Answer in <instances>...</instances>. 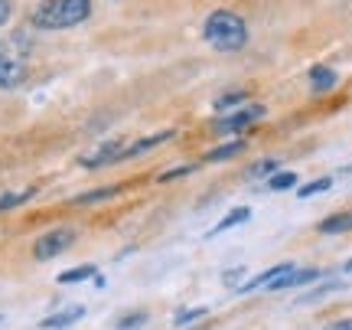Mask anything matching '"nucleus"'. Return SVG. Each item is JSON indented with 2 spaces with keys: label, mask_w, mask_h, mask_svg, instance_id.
I'll use <instances>...</instances> for the list:
<instances>
[{
  "label": "nucleus",
  "mask_w": 352,
  "mask_h": 330,
  "mask_svg": "<svg viewBox=\"0 0 352 330\" xmlns=\"http://www.w3.org/2000/svg\"><path fill=\"white\" fill-rule=\"evenodd\" d=\"M114 193H121L118 187H104V190H95V193H85V196H78L76 203H98V200H111Z\"/></svg>",
  "instance_id": "obj_16"
},
{
  "label": "nucleus",
  "mask_w": 352,
  "mask_h": 330,
  "mask_svg": "<svg viewBox=\"0 0 352 330\" xmlns=\"http://www.w3.org/2000/svg\"><path fill=\"white\" fill-rule=\"evenodd\" d=\"M349 229H352V213H336V216H329L327 223H320V232H329V236L349 232Z\"/></svg>",
  "instance_id": "obj_11"
},
{
  "label": "nucleus",
  "mask_w": 352,
  "mask_h": 330,
  "mask_svg": "<svg viewBox=\"0 0 352 330\" xmlns=\"http://www.w3.org/2000/svg\"><path fill=\"white\" fill-rule=\"evenodd\" d=\"M127 157V144L124 141H101L95 151H88L78 157V164L88 167V170H95V167H104V164H114V161H121Z\"/></svg>",
  "instance_id": "obj_5"
},
{
  "label": "nucleus",
  "mask_w": 352,
  "mask_h": 330,
  "mask_svg": "<svg viewBox=\"0 0 352 330\" xmlns=\"http://www.w3.org/2000/svg\"><path fill=\"white\" fill-rule=\"evenodd\" d=\"M192 170H196V167H179V170H166V174H160V180H173V177H183V174H192Z\"/></svg>",
  "instance_id": "obj_23"
},
{
  "label": "nucleus",
  "mask_w": 352,
  "mask_h": 330,
  "mask_svg": "<svg viewBox=\"0 0 352 330\" xmlns=\"http://www.w3.org/2000/svg\"><path fill=\"white\" fill-rule=\"evenodd\" d=\"M10 20V0H0V26Z\"/></svg>",
  "instance_id": "obj_24"
},
{
  "label": "nucleus",
  "mask_w": 352,
  "mask_h": 330,
  "mask_svg": "<svg viewBox=\"0 0 352 330\" xmlns=\"http://www.w3.org/2000/svg\"><path fill=\"white\" fill-rule=\"evenodd\" d=\"M241 99H245V92H232V95H222V99H215V108L219 112H228L232 105H239Z\"/></svg>",
  "instance_id": "obj_18"
},
{
  "label": "nucleus",
  "mask_w": 352,
  "mask_h": 330,
  "mask_svg": "<svg viewBox=\"0 0 352 330\" xmlns=\"http://www.w3.org/2000/svg\"><path fill=\"white\" fill-rule=\"evenodd\" d=\"M82 314H85L82 307H69V311H59V314H52V318H46V320H43V324H39V327H46V330L69 327V324H72V320H78V318H82Z\"/></svg>",
  "instance_id": "obj_9"
},
{
  "label": "nucleus",
  "mask_w": 352,
  "mask_h": 330,
  "mask_svg": "<svg viewBox=\"0 0 352 330\" xmlns=\"http://www.w3.org/2000/svg\"><path fill=\"white\" fill-rule=\"evenodd\" d=\"M290 265H274V268H267V271H261V275H258V278H252V281H245V285H241L239 291H258V288H267V285H271V281L277 278V275H284V271H287Z\"/></svg>",
  "instance_id": "obj_8"
},
{
  "label": "nucleus",
  "mask_w": 352,
  "mask_h": 330,
  "mask_svg": "<svg viewBox=\"0 0 352 330\" xmlns=\"http://www.w3.org/2000/svg\"><path fill=\"white\" fill-rule=\"evenodd\" d=\"M91 0H43L33 13V26L39 30H69L88 20Z\"/></svg>",
  "instance_id": "obj_1"
},
{
  "label": "nucleus",
  "mask_w": 352,
  "mask_h": 330,
  "mask_svg": "<svg viewBox=\"0 0 352 330\" xmlns=\"http://www.w3.org/2000/svg\"><path fill=\"white\" fill-rule=\"evenodd\" d=\"M206 39L212 43L215 50L222 52H235L248 43V26L239 13L232 10H215L209 20H206Z\"/></svg>",
  "instance_id": "obj_2"
},
{
  "label": "nucleus",
  "mask_w": 352,
  "mask_h": 330,
  "mask_svg": "<svg viewBox=\"0 0 352 330\" xmlns=\"http://www.w3.org/2000/svg\"><path fill=\"white\" fill-rule=\"evenodd\" d=\"M310 85H314V92H329L336 85V72L327 69V65H314L310 69Z\"/></svg>",
  "instance_id": "obj_7"
},
{
  "label": "nucleus",
  "mask_w": 352,
  "mask_h": 330,
  "mask_svg": "<svg viewBox=\"0 0 352 330\" xmlns=\"http://www.w3.org/2000/svg\"><path fill=\"white\" fill-rule=\"evenodd\" d=\"M294 183H297L294 174H274V177H271V187H274V190H290Z\"/></svg>",
  "instance_id": "obj_19"
},
{
  "label": "nucleus",
  "mask_w": 352,
  "mask_h": 330,
  "mask_svg": "<svg viewBox=\"0 0 352 330\" xmlns=\"http://www.w3.org/2000/svg\"><path fill=\"white\" fill-rule=\"evenodd\" d=\"M245 151V141H232V144H222V147H212V151L206 154V161L212 164V161H228V157H235V154Z\"/></svg>",
  "instance_id": "obj_12"
},
{
  "label": "nucleus",
  "mask_w": 352,
  "mask_h": 330,
  "mask_svg": "<svg viewBox=\"0 0 352 330\" xmlns=\"http://www.w3.org/2000/svg\"><path fill=\"white\" fill-rule=\"evenodd\" d=\"M333 330H352V320H340V324H333Z\"/></svg>",
  "instance_id": "obj_25"
},
{
  "label": "nucleus",
  "mask_w": 352,
  "mask_h": 330,
  "mask_svg": "<svg viewBox=\"0 0 352 330\" xmlns=\"http://www.w3.org/2000/svg\"><path fill=\"white\" fill-rule=\"evenodd\" d=\"M26 79L23 56L13 50V43H0V89H16Z\"/></svg>",
  "instance_id": "obj_3"
},
{
  "label": "nucleus",
  "mask_w": 352,
  "mask_h": 330,
  "mask_svg": "<svg viewBox=\"0 0 352 330\" xmlns=\"http://www.w3.org/2000/svg\"><path fill=\"white\" fill-rule=\"evenodd\" d=\"M277 170V161H261V164L252 167V177H267V174H274Z\"/></svg>",
  "instance_id": "obj_20"
},
{
  "label": "nucleus",
  "mask_w": 352,
  "mask_h": 330,
  "mask_svg": "<svg viewBox=\"0 0 352 330\" xmlns=\"http://www.w3.org/2000/svg\"><path fill=\"white\" fill-rule=\"evenodd\" d=\"M261 114H264L261 105H252V108H241V112H235V114H226V118H219L212 127H215V131H241V127L254 125V121H258Z\"/></svg>",
  "instance_id": "obj_6"
},
{
  "label": "nucleus",
  "mask_w": 352,
  "mask_h": 330,
  "mask_svg": "<svg viewBox=\"0 0 352 330\" xmlns=\"http://www.w3.org/2000/svg\"><path fill=\"white\" fill-rule=\"evenodd\" d=\"M140 320H147V314H131V318H121V320H118V327H121V330H131V327H138Z\"/></svg>",
  "instance_id": "obj_21"
},
{
  "label": "nucleus",
  "mask_w": 352,
  "mask_h": 330,
  "mask_svg": "<svg viewBox=\"0 0 352 330\" xmlns=\"http://www.w3.org/2000/svg\"><path fill=\"white\" fill-rule=\"evenodd\" d=\"M206 314V307H192V311H183L179 318H176V324H186V320H196V318H202Z\"/></svg>",
  "instance_id": "obj_22"
},
{
  "label": "nucleus",
  "mask_w": 352,
  "mask_h": 330,
  "mask_svg": "<svg viewBox=\"0 0 352 330\" xmlns=\"http://www.w3.org/2000/svg\"><path fill=\"white\" fill-rule=\"evenodd\" d=\"M173 138V131H160V134H153V138H144L138 141V144H127V157H138V154L151 151V147H157V144H164V141Z\"/></svg>",
  "instance_id": "obj_10"
},
{
  "label": "nucleus",
  "mask_w": 352,
  "mask_h": 330,
  "mask_svg": "<svg viewBox=\"0 0 352 330\" xmlns=\"http://www.w3.org/2000/svg\"><path fill=\"white\" fill-rule=\"evenodd\" d=\"M329 183H333L329 177H320V180H314V183H303V187H300V196H316V193L329 190Z\"/></svg>",
  "instance_id": "obj_17"
},
{
  "label": "nucleus",
  "mask_w": 352,
  "mask_h": 330,
  "mask_svg": "<svg viewBox=\"0 0 352 330\" xmlns=\"http://www.w3.org/2000/svg\"><path fill=\"white\" fill-rule=\"evenodd\" d=\"M346 271H352V258H349V262H346Z\"/></svg>",
  "instance_id": "obj_26"
},
{
  "label": "nucleus",
  "mask_w": 352,
  "mask_h": 330,
  "mask_svg": "<svg viewBox=\"0 0 352 330\" xmlns=\"http://www.w3.org/2000/svg\"><path fill=\"white\" fill-rule=\"evenodd\" d=\"M76 242V232L69 226L63 229H52V232H46L43 239H36V245H33V255H36L39 262H50V258H56V255H63L69 245Z\"/></svg>",
  "instance_id": "obj_4"
},
{
  "label": "nucleus",
  "mask_w": 352,
  "mask_h": 330,
  "mask_svg": "<svg viewBox=\"0 0 352 330\" xmlns=\"http://www.w3.org/2000/svg\"><path fill=\"white\" fill-rule=\"evenodd\" d=\"M248 216H252V209H248V206H239V209H232V213H228V216L222 219V223H219L212 232H226V229H232V226H241V223H245Z\"/></svg>",
  "instance_id": "obj_13"
},
{
  "label": "nucleus",
  "mask_w": 352,
  "mask_h": 330,
  "mask_svg": "<svg viewBox=\"0 0 352 330\" xmlns=\"http://www.w3.org/2000/svg\"><path fill=\"white\" fill-rule=\"evenodd\" d=\"M95 275V265H78V268H72V271H63L59 275V285H76V281H85V278H91Z\"/></svg>",
  "instance_id": "obj_14"
},
{
  "label": "nucleus",
  "mask_w": 352,
  "mask_h": 330,
  "mask_svg": "<svg viewBox=\"0 0 352 330\" xmlns=\"http://www.w3.org/2000/svg\"><path fill=\"white\" fill-rule=\"evenodd\" d=\"M36 190H23V193H7V196H0V213L3 209H13V206H20V203H26L30 196H33Z\"/></svg>",
  "instance_id": "obj_15"
}]
</instances>
